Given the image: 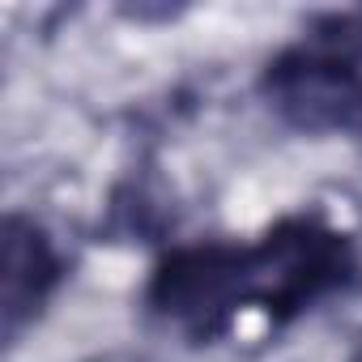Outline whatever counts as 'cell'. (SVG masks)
Instances as JSON below:
<instances>
[{"label": "cell", "mask_w": 362, "mask_h": 362, "mask_svg": "<svg viewBox=\"0 0 362 362\" xmlns=\"http://www.w3.org/2000/svg\"><path fill=\"white\" fill-rule=\"evenodd\" d=\"M349 273V239L315 218H294L252 247L209 243L166 256L149 281V307L192 337H214L247 307H260L269 320H290L341 290Z\"/></svg>", "instance_id": "cell-1"}, {"label": "cell", "mask_w": 362, "mask_h": 362, "mask_svg": "<svg viewBox=\"0 0 362 362\" xmlns=\"http://www.w3.org/2000/svg\"><path fill=\"white\" fill-rule=\"evenodd\" d=\"M260 86L290 128L362 136V9L303 30L269 60Z\"/></svg>", "instance_id": "cell-2"}, {"label": "cell", "mask_w": 362, "mask_h": 362, "mask_svg": "<svg viewBox=\"0 0 362 362\" xmlns=\"http://www.w3.org/2000/svg\"><path fill=\"white\" fill-rule=\"evenodd\" d=\"M354 362H362V354H358V358H354Z\"/></svg>", "instance_id": "cell-4"}, {"label": "cell", "mask_w": 362, "mask_h": 362, "mask_svg": "<svg viewBox=\"0 0 362 362\" xmlns=\"http://www.w3.org/2000/svg\"><path fill=\"white\" fill-rule=\"evenodd\" d=\"M60 286V256L30 218L5 222V337H18Z\"/></svg>", "instance_id": "cell-3"}]
</instances>
